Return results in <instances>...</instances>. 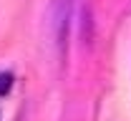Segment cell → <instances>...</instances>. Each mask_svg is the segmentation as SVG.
I'll list each match as a JSON object with an SVG mask.
<instances>
[{"label": "cell", "mask_w": 131, "mask_h": 121, "mask_svg": "<svg viewBox=\"0 0 131 121\" xmlns=\"http://www.w3.org/2000/svg\"><path fill=\"white\" fill-rule=\"evenodd\" d=\"M10 88H13V73L3 71V73H0V96H5Z\"/></svg>", "instance_id": "1"}]
</instances>
